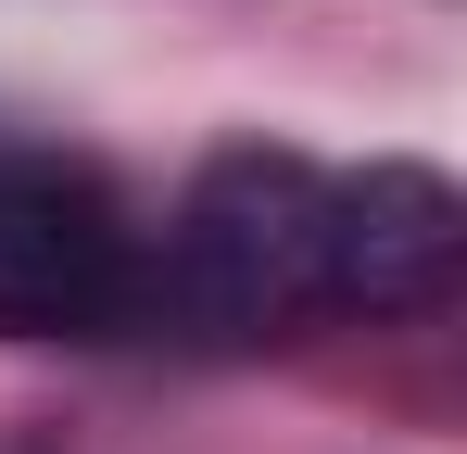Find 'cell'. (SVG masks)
<instances>
[{"label": "cell", "instance_id": "1", "mask_svg": "<svg viewBox=\"0 0 467 454\" xmlns=\"http://www.w3.org/2000/svg\"><path fill=\"white\" fill-rule=\"evenodd\" d=\"M152 315L190 341H278L328 315V164L278 139L215 151L152 240Z\"/></svg>", "mask_w": 467, "mask_h": 454}, {"label": "cell", "instance_id": "3", "mask_svg": "<svg viewBox=\"0 0 467 454\" xmlns=\"http://www.w3.org/2000/svg\"><path fill=\"white\" fill-rule=\"evenodd\" d=\"M467 202L442 164H354L328 177V315H430L455 291Z\"/></svg>", "mask_w": 467, "mask_h": 454}, {"label": "cell", "instance_id": "2", "mask_svg": "<svg viewBox=\"0 0 467 454\" xmlns=\"http://www.w3.org/2000/svg\"><path fill=\"white\" fill-rule=\"evenodd\" d=\"M152 328V227L77 151H0V341H127Z\"/></svg>", "mask_w": 467, "mask_h": 454}]
</instances>
